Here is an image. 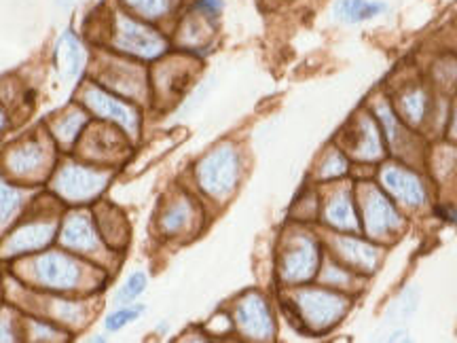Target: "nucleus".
<instances>
[{
  "label": "nucleus",
  "mask_w": 457,
  "mask_h": 343,
  "mask_svg": "<svg viewBox=\"0 0 457 343\" xmlns=\"http://www.w3.org/2000/svg\"><path fill=\"white\" fill-rule=\"evenodd\" d=\"M21 205V193L0 180V225H4Z\"/></svg>",
  "instance_id": "nucleus-31"
},
{
  "label": "nucleus",
  "mask_w": 457,
  "mask_h": 343,
  "mask_svg": "<svg viewBox=\"0 0 457 343\" xmlns=\"http://www.w3.org/2000/svg\"><path fill=\"white\" fill-rule=\"evenodd\" d=\"M57 312H60L62 320H71V322H79V320H81V314H83L81 307L74 305V303H64V301H60Z\"/></svg>",
  "instance_id": "nucleus-36"
},
{
  "label": "nucleus",
  "mask_w": 457,
  "mask_h": 343,
  "mask_svg": "<svg viewBox=\"0 0 457 343\" xmlns=\"http://www.w3.org/2000/svg\"><path fill=\"white\" fill-rule=\"evenodd\" d=\"M34 280L49 289H77L83 278V265L68 255L49 253L38 256L32 265Z\"/></svg>",
  "instance_id": "nucleus-13"
},
{
  "label": "nucleus",
  "mask_w": 457,
  "mask_h": 343,
  "mask_svg": "<svg viewBox=\"0 0 457 343\" xmlns=\"http://www.w3.org/2000/svg\"><path fill=\"white\" fill-rule=\"evenodd\" d=\"M341 148L347 157L362 163H379L386 157V138L373 113L360 111L341 134Z\"/></svg>",
  "instance_id": "nucleus-6"
},
{
  "label": "nucleus",
  "mask_w": 457,
  "mask_h": 343,
  "mask_svg": "<svg viewBox=\"0 0 457 343\" xmlns=\"http://www.w3.org/2000/svg\"><path fill=\"white\" fill-rule=\"evenodd\" d=\"M3 123H4V121H3V114H0V128H3Z\"/></svg>",
  "instance_id": "nucleus-41"
},
{
  "label": "nucleus",
  "mask_w": 457,
  "mask_h": 343,
  "mask_svg": "<svg viewBox=\"0 0 457 343\" xmlns=\"http://www.w3.org/2000/svg\"><path fill=\"white\" fill-rule=\"evenodd\" d=\"M373 114L377 121H379L381 131H384L386 146L400 159H411L409 151H411V145L415 142V131L398 117L396 111H394V106L384 98L375 102Z\"/></svg>",
  "instance_id": "nucleus-15"
},
{
  "label": "nucleus",
  "mask_w": 457,
  "mask_h": 343,
  "mask_svg": "<svg viewBox=\"0 0 457 343\" xmlns=\"http://www.w3.org/2000/svg\"><path fill=\"white\" fill-rule=\"evenodd\" d=\"M322 221L337 233H362L356 191L352 187H333L322 205Z\"/></svg>",
  "instance_id": "nucleus-11"
},
{
  "label": "nucleus",
  "mask_w": 457,
  "mask_h": 343,
  "mask_svg": "<svg viewBox=\"0 0 457 343\" xmlns=\"http://www.w3.org/2000/svg\"><path fill=\"white\" fill-rule=\"evenodd\" d=\"M233 322L244 339L250 341H273L278 335V324L273 310L265 295L259 290H250L236 303Z\"/></svg>",
  "instance_id": "nucleus-7"
},
{
  "label": "nucleus",
  "mask_w": 457,
  "mask_h": 343,
  "mask_svg": "<svg viewBox=\"0 0 457 343\" xmlns=\"http://www.w3.org/2000/svg\"><path fill=\"white\" fill-rule=\"evenodd\" d=\"M106 85L129 98H142L146 94V77L140 68L128 62H111L104 72Z\"/></svg>",
  "instance_id": "nucleus-18"
},
{
  "label": "nucleus",
  "mask_w": 457,
  "mask_h": 343,
  "mask_svg": "<svg viewBox=\"0 0 457 343\" xmlns=\"http://www.w3.org/2000/svg\"><path fill=\"white\" fill-rule=\"evenodd\" d=\"M83 102L87 105L89 111H94L98 117L108 119V121L121 125L129 136H138L140 131V113L128 102L114 98L112 94H108L102 88L91 85L83 91Z\"/></svg>",
  "instance_id": "nucleus-12"
},
{
  "label": "nucleus",
  "mask_w": 457,
  "mask_h": 343,
  "mask_svg": "<svg viewBox=\"0 0 457 343\" xmlns=\"http://www.w3.org/2000/svg\"><path fill=\"white\" fill-rule=\"evenodd\" d=\"M111 221H112V225H111V222H108V219H106L104 214L100 216L102 233H104V238H106L111 244H114V246H117L119 242L123 244L125 238H128V236H125V233H128V229H125L123 216L114 213V210H111Z\"/></svg>",
  "instance_id": "nucleus-32"
},
{
  "label": "nucleus",
  "mask_w": 457,
  "mask_h": 343,
  "mask_svg": "<svg viewBox=\"0 0 457 343\" xmlns=\"http://www.w3.org/2000/svg\"><path fill=\"white\" fill-rule=\"evenodd\" d=\"M390 13L386 0H335L333 20L341 26H360Z\"/></svg>",
  "instance_id": "nucleus-16"
},
{
  "label": "nucleus",
  "mask_w": 457,
  "mask_h": 343,
  "mask_svg": "<svg viewBox=\"0 0 457 343\" xmlns=\"http://www.w3.org/2000/svg\"><path fill=\"white\" fill-rule=\"evenodd\" d=\"M142 314H145V307L142 305H129V307H121V310L112 312L111 316L106 318V329L108 330H121L123 327H128L129 322L138 320Z\"/></svg>",
  "instance_id": "nucleus-33"
},
{
  "label": "nucleus",
  "mask_w": 457,
  "mask_h": 343,
  "mask_svg": "<svg viewBox=\"0 0 457 343\" xmlns=\"http://www.w3.org/2000/svg\"><path fill=\"white\" fill-rule=\"evenodd\" d=\"M362 233L373 242H392L403 231L404 219L398 204L377 182H362L356 191Z\"/></svg>",
  "instance_id": "nucleus-3"
},
{
  "label": "nucleus",
  "mask_w": 457,
  "mask_h": 343,
  "mask_svg": "<svg viewBox=\"0 0 457 343\" xmlns=\"http://www.w3.org/2000/svg\"><path fill=\"white\" fill-rule=\"evenodd\" d=\"M436 214L441 216L443 221L453 222V225L457 227V210H455V208H449V205H443V208L436 210Z\"/></svg>",
  "instance_id": "nucleus-37"
},
{
  "label": "nucleus",
  "mask_w": 457,
  "mask_h": 343,
  "mask_svg": "<svg viewBox=\"0 0 457 343\" xmlns=\"http://www.w3.org/2000/svg\"><path fill=\"white\" fill-rule=\"evenodd\" d=\"M318 276H320V282L324 286L343 290V293H345L347 289H360V278H362L358 276L356 272L347 270V267L343 265L341 261H337L330 253L324 255Z\"/></svg>",
  "instance_id": "nucleus-22"
},
{
  "label": "nucleus",
  "mask_w": 457,
  "mask_h": 343,
  "mask_svg": "<svg viewBox=\"0 0 457 343\" xmlns=\"http://www.w3.org/2000/svg\"><path fill=\"white\" fill-rule=\"evenodd\" d=\"M212 17H205L199 11H195V13L182 21L179 41L187 49H199L204 45H208L210 38H212Z\"/></svg>",
  "instance_id": "nucleus-24"
},
{
  "label": "nucleus",
  "mask_w": 457,
  "mask_h": 343,
  "mask_svg": "<svg viewBox=\"0 0 457 343\" xmlns=\"http://www.w3.org/2000/svg\"><path fill=\"white\" fill-rule=\"evenodd\" d=\"M195 176L197 185L205 196L216 202H225L227 197L233 196L242 180V155L236 146L225 142L197 163Z\"/></svg>",
  "instance_id": "nucleus-4"
},
{
  "label": "nucleus",
  "mask_w": 457,
  "mask_h": 343,
  "mask_svg": "<svg viewBox=\"0 0 457 343\" xmlns=\"http://www.w3.org/2000/svg\"><path fill=\"white\" fill-rule=\"evenodd\" d=\"M352 170V159L347 157V153L341 146H330L324 151V155L320 157L316 165V182H337L343 176L350 174Z\"/></svg>",
  "instance_id": "nucleus-23"
},
{
  "label": "nucleus",
  "mask_w": 457,
  "mask_h": 343,
  "mask_svg": "<svg viewBox=\"0 0 457 343\" xmlns=\"http://www.w3.org/2000/svg\"><path fill=\"white\" fill-rule=\"evenodd\" d=\"M54 238V222H32V225L20 227L4 244V253L20 255L41 250Z\"/></svg>",
  "instance_id": "nucleus-19"
},
{
  "label": "nucleus",
  "mask_w": 457,
  "mask_h": 343,
  "mask_svg": "<svg viewBox=\"0 0 457 343\" xmlns=\"http://www.w3.org/2000/svg\"><path fill=\"white\" fill-rule=\"evenodd\" d=\"M432 94L424 83L403 85L394 96V111L411 130L421 128L432 114Z\"/></svg>",
  "instance_id": "nucleus-14"
},
{
  "label": "nucleus",
  "mask_w": 457,
  "mask_h": 343,
  "mask_svg": "<svg viewBox=\"0 0 457 343\" xmlns=\"http://www.w3.org/2000/svg\"><path fill=\"white\" fill-rule=\"evenodd\" d=\"M330 255L341 261L347 270L356 272L358 276L369 278L379 270L384 261V250L373 239L360 238V233H333L328 239Z\"/></svg>",
  "instance_id": "nucleus-8"
},
{
  "label": "nucleus",
  "mask_w": 457,
  "mask_h": 343,
  "mask_svg": "<svg viewBox=\"0 0 457 343\" xmlns=\"http://www.w3.org/2000/svg\"><path fill=\"white\" fill-rule=\"evenodd\" d=\"M13 339V330H11L7 320H0V341H11Z\"/></svg>",
  "instance_id": "nucleus-38"
},
{
  "label": "nucleus",
  "mask_w": 457,
  "mask_h": 343,
  "mask_svg": "<svg viewBox=\"0 0 457 343\" xmlns=\"http://www.w3.org/2000/svg\"><path fill=\"white\" fill-rule=\"evenodd\" d=\"M87 153L96 159H111L121 153V140L112 130H96L87 140Z\"/></svg>",
  "instance_id": "nucleus-26"
},
{
  "label": "nucleus",
  "mask_w": 457,
  "mask_h": 343,
  "mask_svg": "<svg viewBox=\"0 0 457 343\" xmlns=\"http://www.w3.org/2000/svg\"><path fill=\"white\" fill-rule=\"evenodd\" d=\"M451 136L457 140V106H455V113H453V119H451Z\"/></svg>",
  "instance_id": "nucleus-39"
},
{
  "label": "nucleus",
  "mask_w": 457,
  "mask_h": 343,
  "mask_svg": "<svg viewBox=\"0 0 457 343\" xmlns=\"http://www.w3.org/2000/svg\"><path fill=\"white\" fill-rule=\"evenodd\" d=\"M193 219V205L188 199H176L171 202L165 213L162 214V231L168 233V236H176V233L185 231L188 222Z\"/></svg>",
  "instance_id": "nucleus-25"
},
{
  "label": "nucleus",
  "mask_w": 457,
  "mask_h": 343,
  "mask_svg": "<svg viewBox=\"0 0 457 343\" xmlns=\"http://www.w3.org/2000/svg\"><path fill=\"white\" fill-rule=\"evenodd\" d=\"M288 303L293 305L295 318L303 324V330L312 335L333 330L352 310V297L328 286H296Z\"/></svg>",
  "instance_id": "nucleus-1"
},
{
  "label": "nucleus",
  "mask_w": 457,
  "mask_h": 343,
  "mask_svg": "<svg viewBox=\"0 0 457 343\" xmlns=\"http://www.w3.org/2000/svg\"><path fill=\"white\" fill-rule=\"evenodd\" d=\"M79 0H57V4H60V7H72V4H77Z\"/></svg>",
  "instance_id": "nucleus-40"
},
{
  "label": "nucleus",
  "mask_w": 457,
  "mask_h": 343,
  "mask_svg": "<svg viewBox=\"0 0 457 343\" xmlns=\"http://www.w3.org/2000/svg\"><path fill=\"white\" fill-rule=\"evenodd\" d=\"M111 174L108 172L83 168V165H66L57 172L54 187L64 199L71 202H87L104 191Z\"/></svg>",
  "instance_id": "nucleus-10"
},
{
  "label": "nucleus",
  "mask_w": 457,
  "mask_h": 343,
  "mask_svg": "<svg viewBox=\"0 0 457 343\" xmlns=\"http://www.w3.org/2000/svg\"><path fill=\"white\" fill-rule=\"evenodd\" d=\"M112 47L138 60H157L168 51V38L146 21L119 13L112 28Z\"/></svg>",
  "instance_id": "nucleus-5"
},
{
  "label": "nucleus",
  "mask_w": 457,
  "mask_h": 343,
  "mask_svg": "<svg viewBox=\"0 0 457 343\" xmlns=\"http://www.w3.org/2000/svg\"><path fill=\"white\" fill-rule=\"evenodd\" d=\"M222 0H197V7L195 11H199V13L205 15V17H219V13L222 11Z\"/></svg>",
  "instance_id": "nucleus-35"
},
{
  "label": "nucleus",
  "mask_w": 457,
  "mask_h": 343,
  "mask_svg": "<svg viewBox=\"0 0 457 343\" xmlns=\"http://www.w3.org/2000/svg\"><path fill=\"white\" fill-rule=\"evenodd\" d=\"M62 244L71 250H81V253H96L100 248V238L96 231L94 222L87 214L77 213L71 214L62 229Z\"/></svg>",
  "instance_id": "nucleus-17"
},
{
  "label": "nucleus",
  "mask_w": 457,
  "mask_h": 343,
  "mask_svg": "<svg viewBox=\"0 0 457 343\" xmlns=\"http://www.w3.org/2000/svg\"><path fill=\"white\" fill-rule=\"evenodd\" d=\"M57 66H60L62 79L74 81L85 66V51L74 34H64L60 45H57Z\"/></svg>",
  "instance_id": "nucleus-21"
},
{
  "label": "nucleus",
  "mask_w": 457,
  "mask_h": 343,
  "mask_svg": "<svg viewBox=\"0 0 457 343\" xmlns=\"http://www.w3.org/2000/svg\"><path fill=\"white\" fill-rule=\"evenodd\" d=\"M417 301H420V289H417V286H409V289H404L403 293L398 295V299L392 303L386 320L398 327L400 322H404V320L413 316L417 310Z\"/></svg>",
  "instance_id": "nucleus-28"
},
{
  "label": "nucleus",
  "mask_w": 457,
  "mask_h": 343,
  "mask_svg": "<svg viewBox=\"0 0 457 343\" xmlns=\"http://www.w3.org/2000/svg\"><path fill=\"white\" fill-rule=\"evenodd\" d=\"M123 3L131 13L145 21L163 20L174 7V0H123Z\"/></svg>",
  "instance_id": "nucleus-27"
},
{
  "label": "nucleus",
  "mask_w": 457,
  "mask_h": 343,
  "mask_svg": "<svg viewBox=\"0 0 457 343\" xmlns=\"http://www.w3.org/2000/svg\"><path fill=\"white\" fill-rule=\"evenodd\" d=\"M432 79L434 85H438V88L445 91L457 88V57L443 55L441 60L434 62Z\"/></svg>",
  "instance_id": "nucleus-30"
},
{
  "label": "nucleus",
  "mask_w": 457,
  "mask_h": 343,
  "mask_svg": "<svg viewBox=\"0 0 457 343\" xmlns=\"http://www.w3.org/2000/svg\"><path fill=\"white\" fill-rule=\"evenodd\" d=\"M324 253L316 233L295 229L286 233L278 256V276L286 289L310 284L318 276Z\"/></svg>",
  "instance_id": "nucleus-2"
},
{
  "label": "nucleus",
  "mask_w": 457,
  "mask_h": 343,
  "mask_svg": "<svg viewBox=\"0 0 457 343\" xmlns=\"http://www.w3.org/2000/svg\"><path fill=\"white\" fill-rule=\"evenodd\" d=\"M85 123H87V117H85L81 111L68 113L64 119H60V121L55 123V138L60 140L62 145H71V142H74V138L81 134Z\"/></svg>",
  "instance_id": "nucleus-29"
},
{
  "label": "nucleus",
  "mask_w": 457,
  "mask_h": 343,
  "mask_svg": "<svg viewBox=\"0 0 457 343\" xmlns=\"http://www.w3.org/2000/svg\"><path fill=\"white\" fill-rule=\"evenodd\" d=\"M145 290H146V273L136 272V273H131L128 280H125L121 290H119L117 299L121 303H129V301L138 299V297L145 293Z\"/></svg>",
  "instance_id": "nucleus-34"
},
{
  "label": "nucleus",
  "mask_w": 457,
  "mask_h": 343,
  "mask_svg": "<svg viewBox=\"0 0 457 343\" xmlns=\"http://www.w3.org/2000/svg\"><path fill=\"white\" fill-rule=\"evenodd\" d=\"M379 187L400 208L421 210L428 204V187L411 165L390 163L379 170Z\"/></svg>",
  "instance_id": "nucleus-9"
},
{
  "label": "nucleus",
  "mask_w": 457,
  "mask_h": 343,
  "mask_svg": "<svg viewBox=\"0 0 457 343\" xmlns=\"http://www.w3.org/2000/svg\"><path fill=\"white\" fill-rule=\"evenodd\" d=\"M47 148L43 142L38 140H28L24 145H20L9 153L7 165L9 170L17 176H30L34 172L43 170L47 163Z\"/></svg>",
  "instance_id": "nucleus-20"
}]
</instances>
